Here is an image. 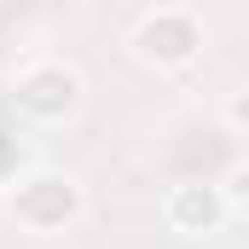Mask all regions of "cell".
Here are the masks:
<instances>
[{
    "label": "cell",
    "instance_id": "cell-3",
    "mask_svg": "<svg viewBox=\"0 0 249 249\" xmlns=\"http://www.w3.org/2000/svg\"><path fill=\"white\" fill-rule=\"evenodd\" d=\"M12 99H18V110H29L41 122H58V116H70L81 105V75L70 64H58V58H41V64H29L18 75Z\"/></svg>",
    "mask_w": 249,
    "mask_h": 249
},
{
    "label": "cell",
    "instance_id": "cell-5",
    "mask_svg": "<svg viewBox=\"0 0 249 249\" xmlns=\"http://www.w3.org/2000/svg\"><path fill=\"white\" fill-rule=\"evenodd\" d=\"M220 191H226V209H244V214H249V162H238Z\"/></svg>",
    "mask_w": 249,
    "mask_h": 249
},
{
    "label": "cell",
    "instance_id": "cell-6",
    "mask_svg": "<svg viewBox=\"0 0 249 249\" xmlns=\"http://www.w3.org/2000/svg\"><path fill=\"white\" fill-rule=\"evenodd\" d=\"M226 122L238 127V133H249V87H244V93H232V99H226Z\"/></svg>",
    "mask_w": 249,
    "mask_h": 249
},
{
    "label": "cell",
    "instance_id": "cell-2",
    "mask_svg": "<svg viewBox=\"0 0 249 249\" xmlns=\"http://www.w3.org/2000/svg\"><path fill=\"white\" fill-rule=\"evenodd\" d=\"M133 58L139 64H157V70H180V64L197 58L203 47V29L186 6H157V12H139L133 18V35H127Z\"/></svg>",
    "mask_w": 249,
    "mask_h": 249
},
{
    "label": "cell",
    "instance_id": "cell-4",
    "mask_svg": "<svg viewBox=\"0 0 249 249\" xmlns=\"http://www.w3.org/2000/svg\"><path fill=\"white\" fill-rule=\"evenodd\" d=\"M162 220H168L174 232H186V238L214 232V226L226 220V191L203 186V180H186V186H174L168 197H162Z\"/></svg>",
    "mask_w": 249,
    "mask_h": 249
},
{
    "label": "cell",
    "instance_id": "cell-1",
    "mask_svg": "<svg viewBox=\"0 0 249 249\" xmlns=\"http://www.w3.org/2000/svg\"><path fill=\"white\" fill-rule=\"evenodd\" d=\"M6 209H12V220L23 232L53 238V232H64L81 214V186L70 174H58V168H29L23 180L6 186Z\"/></svg>",
    "mask_w": 249,
    "mask_h": 249
}]
</instances>
